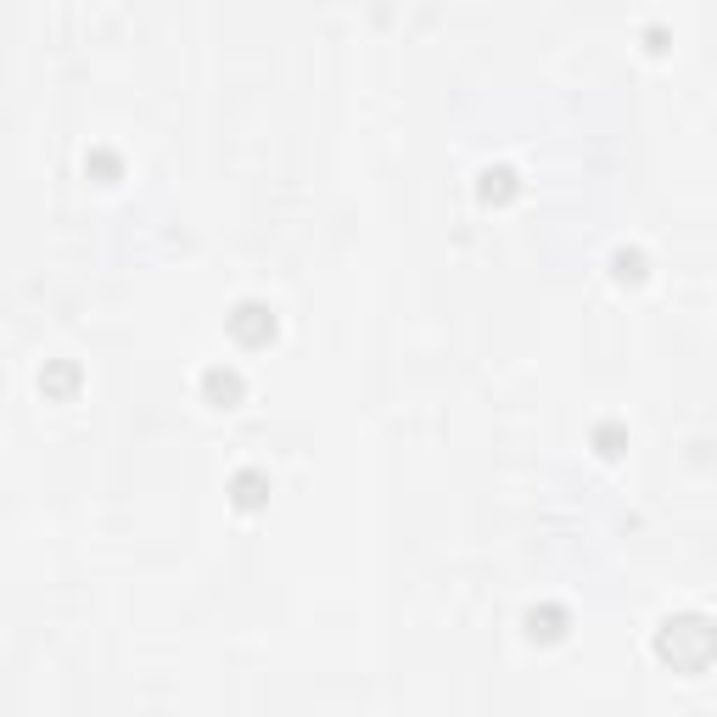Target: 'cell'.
I'll return each instance as SVG.
<instances>
[{
  "label": "cell",
  "instance_id": "6da1fadb",
  "mask_svg": "<svg viewBox=\"0 0 717 717\" xmlns=\"http://www.w3.org/2000/svg\"><path fill=\"white\" fill-rule=\"evenodd\" d=\"M269 331H275L269 309H258V303H241V309H236V337H247V342H264Z\"/></svg>",
  "mask_w": 717,
  "mask_h": 717
},
{
  "label": "cell",
  "instance_id": "7a4b0ae2",
  "mask_svg": "<svg viewBox=\"0 0 717 717\" xmlns=\"http://www.w3.org/2000/svg\"><path fill=\"white\" fill-rule=\"evenodd\" d=\"M208 393L219 398V404H230V398H241V376H230V370H208Z\"/></svg>",
  "mask_w": 717,
  "mask_h": 717
}]
</instances>
